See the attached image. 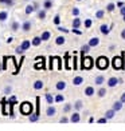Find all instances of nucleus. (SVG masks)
<instances>
[{
    "label": "nucleus",
    "instance_id": "nucleus-11",
    "mask_svg": "<svg viewBox=\"0 0 125 131\" xmlns=\"http://www.w3.org/2000/svg\"><path fill=\"white\" fill-rule=\"evenodd\" d=\"M79 119H81L79 114H78V112H74V114L71 115V118H70V121L73 122V123H78V122H79Z\"/></svg>",
    "mask_w": 125,
    "mask_h": 131
},
{
    "label": "nucleus",
    "instance_id": "nucleus-22",
    "mask_svg": "<svg viewBox=\"0 0 125 131\" xmlns=\"http://www.w3.org/2000/svg\"><path fill=\"white\" fill-rule=\"evenodd\" d=\"M46 100H47V103H49V104H52L55 99L52 98V95H51V94H46Z\"/></svg>",
    "mask_w": 125,
    "mask_h": 131
},
{
    "label": "nucleus",
    "instance_id": "nucleus-9",
    "mask_svg": "<svg viewBox=\"0 0 125 131\" xmlns=\"http://www.w3.org/2000/svg\"><path fill=\"white\" fill-rule=\"evenodd\" d=\"M35 9H37V4H34V5H27V7H26V15H31Z\"/></svg>",
    "mask_w": 125,
    "mask_h": 131
},
{
    "label": "nucleus",
    "instance_id": "nucleus-55",
    "mask_svg": "<svg viewBox=\"0 0 125 131\" xmlns=\"http://www.w3.org/2000/svg\"><path fill=\"white\" fill-rule=\"evenodd\" d=\"M7 2L8 0H0V3H5V4H7Z\"/></svg>",
    "mask_w": 125,
    "mask_h": 131
},
{
    "label": "nucleus",
    "instance_id": "nucleus-19",
    "mask_svg": "<svg viewBox=\"0 0 125 131\" xmlns=\"http://www.w3.org/2000/svg\"><path fill=\"white\" fill-rule=\"evenodd\" d=\"M100 29H101V32H102L104 35H108V34H109V31H110V29H109V27L106 26V24H102V26L100 27Z\"/></svg>",
    "mask_w": 125,
    "mask_h": 131
},
{
    "label": "nucleus",
    "instance_id": "nucleus-47",
    "mask_svg": "<svg viewBox=\"0 0 125 131\" xmlns=\"http://www.w3.org/2000/svg\"><path fill=\"white\" fill-rule=\"evenodd\" d=\"M15 51H16V53H22V52H23L22 47H16V50H15Z\"/></svg>",
    "mask_w": 125,
    "mask_h": 131
},
{
    "label": "nucleus",
    "instance_id": "nucleus-36",
    "mask_svg": "<svg viewBox=\"0 0 125 131\" xmlns=\"http://www.w3.org/2000/svg\"><path fill=\"white\" fill-rule=\"evenodd\" d=\"M38 17H39V19H44V17H46V12H44V11H39V12H38Z\"/></svg>",
    "mask_w": 125,
    "mask_h": 131
},
{
    "label": "nucleus",
    "instance_id": "nucleus-26",
    "mask_svg": "<svg viewBox=\"0 0 125 131\" xmlns=\"http://www.w3.org/2000/svg\"><path fill=\"white\" fill-rule=\"evenodd\" d=\"M105 116H106V119H112L113 116H114V110H109V111H106Z\"/></svg>",
    "mask_w": 125,
    "mask_h": 131
},
{
    "label": "nucleus",
    "instance_id": "nucleus-14",
    "mask_svg": "<svg viewBox=\"0 0 125 131\" xmlns=\"http://www.w3.org/2000/svg\"><path fill=\"white\" fill-rule=\"evenodd\" d=\"M93 94H94V88L92 86H89V87L85 88V95H86V96H92Z\"/></svg>",
    "mask_w": 125,
    "mask_h": 131
},
{
    "label": "nucleus",
    "instance_id": "nucleus-30",
    "mask_svg": "<svg viewBox=\"0 0 125 131\" xmlns=\"http://www.w3.org/2000/svg\"><path fill=\"white\" fill-rule=\"evenodd\" d=\"M83 24H85V27H86V28H90V27H92V24H93V21H92V19H86Z\"/></svg>",
    "mask_w": 125,
    "mask_h": 131
},
{
    "label": "nucleus",
    "instance_id": "nucleus-4",
    "mask_svg": "<svg viewBox=\"0 0 125 131\" xmlns=\"http://www.w3.org/2000/svg\"><path fill=\"white\" fill-rule=\"evenodd\" d=\"M93 59L90 58V56H82V70H90L92 67H93Z\"/></svg>",
    "mask_w": 125,
    "mask_h": 131
},
{
    "label": "nucleus",
    "instance_id": "nucleus-46",
    "mask_svg": "<svg viewBox=\"0 0 125 131\" xmlns=\"http://www.w3.org/2000/svg\"><path fill=\"white\" fill-rule=\"evenodd\" d=\"M73 32H74V34H77V35H81V34H82L78 28H73Z\"/></svg>",
    "mask_w": 125,
    "mask_h": 131
},
{
    "label": "nucleus",
    "instance_id": "nucleus-5",
    "mask_svg": "<svg viewBox=\"0 0 125 131\" xmlns=\"http://www.w3.org/2000/svg\"><path fill=\"white\" fill-rule=\"evenodd\" d=\"M118 82H120V79H117V78H114V76H112V78H109V80H108V86H109V87H116Z\"/></svg>",
    "mask_w": 125,
    "mask_h": 131
},
{
    "label": "nucleus",
    "instance_id": "nucleus-18",
    "mask_svg": "<svg viewBox=\"0 0 125 131\" xmlns=\"http://www.w3.org/2000/svg\"><path fill=\"white\" fill-rule=\"evenodd\" d=\"M50 36H51V35H50V32H49V31L42 32V35H40V38H42V40H43V41L49 40V39H50Z\"/></svg>",
    "mask_w": 125,
    "mask_h": 131
},
{
    "label": "nucleus",
    "instance_id": "nucleus-32",
    "mask_svg": "<svg viewBox=\"0 0 125 131\" xmlns=\"http://www.w3.org/2000/svg\"><path fill=\"white\" fill-rule=\"evenodd\" d=\"M74 107H75V110H81L82 108V102H81V100H77Z\"/></svg>",
    "mask_w": 125,
    "mask_h": 131
},
{
    "label": "nucleus",
    "instance_id": "nucleus-48",
    "mask_svg": "<svg viewBox=\"0 0 125 131\" xmlns=\"http://www.w3.org/2000/svg\"><path fill=\"white\" fill-rule=\"evenodd\" d=\"M73 62H74V70H77V56L73 58Z\"/></svg>",
    "mask_w": 125,
    "mask_h": 131
},
{
    "label": "nucleus",
    "instance_id": "nucleus-12",
    "mask_svg": "<svg viewBox=\"0 0 125 131\" xmlns=\"http://www.w3.org/2000/svg\"><path fill=\"white\" fill-rule=\"evenodd\" d=\"M42 41H43V40H42V38H40V36H35V38L32 39V41H31V43H32V46L38 47V46H40V43H42Z\"/></svg>",
    "mask_w": 125,
    "mask_h": 131
},
{
    "label": "nucleus",
    "instance_id": "nucleus-1",
    "mask_svg": "<svg viewBox=\"0 0 125 131\" xmlns=\"http://www.w3.org/2000/svg\"><path fill=\"white\" fill-rule=\"evenodd\" d=\"M96 66H97V68H100V70H106L109 67V59L106 56H100V58H97V60H96Z\"/></svg>",
    "mask_w": 125,
    "mask_h": 131
},
{
    "label": "nucleus",
    "instance_id": "nucleus-57",
    "mask_svg": "<svg viewBox=\"0 0 125 131\" xmlns=\"http://www.w3.org/2000/svg\"><path fill=\"white\" fill-rule=\"evenodd\" d=\"M77 2H81V0H77Z\"/></svg>",
    "mask_w": 125,
    "mask_h": 131
},
{
    "label": "nucleus",
    "instance_id": "nucleus-7",
    "mask_svg": "<svg viewBox=\"0 0 125 131\" xmlns=\"http://www.w3.org/2000/svg\"><path fill=\"white\" fill-rule=\"evenodd\" d=\"M31 41H30V40H23V43L20 44V47H22V50L23 51H27L28 48H30V47H31Z\"/></svg>",
    "mask_w": 125,
    "mask_h": 131
},
{
    "label": "nucleus",
    "instance_id": "nucleus-15",
    "mask_svg": "<svg viewBox=\"0 0 125 131\" xmlns=\"http://www.w3.org/2000/svg\"><path fill=\"white\" fill-rule=\"evenodd\" d=\"M22 29L24 32L30 31V29H31V23H30V21H24V23H23V26H22Z\"/></svg>",
    "mask_w": 125,
    "mask_h": 131
},
{
    "label": "nucleus",
    "instance_id": "nucleus-24",
    "mask_svg": "<svg viewBox=\"0 0 125 131\" xmlns=\"http://www.w3.org/2000/svg\"><path fill=\"white\" fill-rule=\"evenodd\" d=\"M55 43H57L58 46H62V44H65V38H63V36H58V38L55 39Z\"/></svg>",
    "mask_w": 125,
    "mask_h": 131
},
{
    "label": "nucleus",
    "instance_id": "nucleus-44",
    "mask_svg": "<svg viewBox=\"0 0 125 131\" xmlns=\"http://www.w3.org/2000/svg\"><path fill=\"white\" fill-rule=\"evenodd\" d=\"M106 121H108V119H106V116H105V118H100V119H98V123H105Z\"/></svg>",
    "mask_w": 125,
    "mask_h": 131
},
{
    "label": "nucleus",
    "instance_id": "nucleus-54",
    "mask_svg": "<svg viewBox=\"0 0 125 131\" xmlns=\"http://www.w3.org/2000/svg\"><path fill=\"white\" fill-rule=\"evenodd\" d=\"M12 41H14V38H8L7 39V43H12Z\"/></svg>",
    "mask_w": 125,
    "mask_h": 131
},
{
    "label": "nucleus",
    "instance_id": "nucleus-3",
    "mask_svg": "<svg viewBox=\"0 0 125 131\" xmlns=\"http://www.w3.org/2000/svg\"><path fill=\"white\" fill-rule=\"evenodd\" d=\"M113 68L114 70H124V55L121 56H114L113 58Z\"/></svg>",
    "mask_w": 125,
    "mask_h": 131
},
{
    "label": "nucleus",
    "instance_id": "nucleus-49",
    "mask_svg": "<svg viewBox=\"0 0 125 131\" xmlns=\"http://www.w3.org/2000/svg\"><path fill=\"white\" fill-rule=\"evenodd\" d=\"M4 92H5V94L8 95V94L11 92V87H5V90H4Z\"/></svg>",
    "mask_w": 125,
    "mask_h": 131
},
{
    "label": "nucleus",
    "instance_id": "nucleus-50",
    "mask_svg": "<svg viewBox=\"0 0 125 131\" xmlns=\"http://www.w3.org/2000/svg\"><path fill=\"white\" fill-rule=\"evenodd\" d=\"M120 100H121L122 103H125V92H124V94L121 95V99H120Z\"/></svg>",
    "mask_w": 125,
    "mask_h": 131
},
{
    "label": "nucleus",
    "instance_id": "nucleus-40",
    "mask_svg": "<svg viewBox=\"0 0 125 131\" xmlns=\"http://www.w3.org/2000/svg\"><path fill=\"white\" fill-rule=\"evenodd\" d=\"M71 12H73L74 16H78V15H79V9H78V8H73V11H71Z\"/></svg>",
    "mask_w": 125,
    "mask_h": 131
},
{
    "label": "nucleus",
    "instance_id": "nucleus-33",
    "mask_svg": "<svg viewBox=\"0 0 125 131\" xmlns=\"http://www.w3.org/2000/svg\"><path fill=\"white\" fill-rule=\"evenodd\" d=\"M38 119H39V115L34 114V115H31V116H30V122H37Z\"/></svg>",
    "mask_w": 125,
    "mask_h": 131
},
{
    "label": "nucleus",
    "instance_id": "nucleus-56",
    "mask_svg": "<svg viewBox=\"0 0 125 131\" xmlns=\"http://www.w3.org/2000/svg\"><path fill=\"white\" fill-rule=\"evenodd\" d=\"M124 21H125V15H124Z\"/></svg>",
    "mask_w": 125,
    "mask_h": 131
},
{
    "label": "nucleus",
    "instance_id": "nucleus-21",
    "mask_svg": "<svg viewBox=\"0 0 125 131\" xmlns=\"http://www.w3.org/2000/svg\"><path fill=\"white\" fill-rule=\"evenodd\" d=\"M8 17V12L7 11H0V21H4Z\"/></svg>",
    "mask_w": 125,
    "mask_h": 131
},
{
    "label": "nucleus",
    "instance_id": "nucleus-28",
    "mask_svg": "<svg viewBox=\"0 0 125 131\" xmlns=\"http://www.w3.org/2000/svg\"><path fill=\"white\" fill-rule=\"evenodd\" d=\"M63 99H65V98H63V95L58 94L57 96H55V102H57V103H61V102H63Z\"/></svg>",
    "mask_w": 125,
    "mask_h": 131
},
{
    "label": "nucleus",
    "instance_id": "nucleus-31",
    "mask_svg": "<svg viewBox=\"0 0 125 131\" xmlns=\"http://www.w3.org/2000/svg\"><path fill=\"white\" fill-rule=\"evenodd\" d=\"M43 7H44L46 9H49V8H51V7H52V3L50 2V0H46V2H44V5H43Z\"/></svg>",
    "mask_w": 125,
    "mask_h": 131
},
{
    "label": "nucleus",
    "instance_id": "nucleus-8",
    "mask_svg": "<svg viewBox=\"0 0 125 131\" xmlns=\"http://www.w3.org/2000/svg\"><path fill=\"white\" fill-rule=\"evenodd\" d=\"M55 88H57L58 91H62V90H65V88H66V82H63V80L58 82L57 84H55Z\"/></svg>",
    "mask_w": 125,
    "mask_h": 131
},
{
    "label": "nucleus",
    "instance_id": "nucleus-6",
    "mask_svg": "<svg viewBox=\"0 0 125 131\" xmlns=\"http://www.w3.org/2000/svg\"><path fill=\"white\" fill-rule=\"evenodd\" d=\"M46 114H47V116H54V115L57 114V110H55V107L49 106V107H47V110H46Z\"/></svg>",
    "mask_w": 125,
    "mask_h": 131
},
{
    "label": "nucleus",
    "instance_id": "nucleus-34",
    "mask_svg": "<svg viewBox=\"0 0 125 131\" xmlns=\"http://www.w3.org/2000/svg\"><path fill=\"white\" fill-rule=\"evenodd\" d=\"M96 17H97V19H102V17H104V11H97V12H96Z\"/></svg>",
    "mask_w": 125,
    "mask_h": 131
},
{
    "label": "nucleus",
    "instance_id": "nucleus-43",
    "mask_svg": "<svg viewBox=\"0 0 125 131\" xmlns=\"http://www.w3.org/2000/svg\"><path fill=\"white\" fill-rule=\"evenodd\" d=\"M58 31H61V32H65V34H67V32H69V29L63 28V27H58Z\"/></svg>",
    "mask_w": 125,
    "mask_h": 131
},
{
    "label": "nucleus",
    "instance_id": "nucleus-51",
    "mask_svg": "<svg viewBox=\"0 0 125 131\" xmlns=\"http://www.w3.org/2000/svg\"><path fill=\"white\" fill-rule=\"evenodd\" d=\"M122 5H124V3H122V0H120V2H118V3H117V7H120V8H121V7H122Z\"/></svg>",
    "mask_w": 125,
    "mask_h": 131
},
{
    "label": "nucleus",
    "instance_id": "nucleus-35",
    "mask_svg": "<svg viewBox=\"0 0 125 131\" xmlns=\"http://www.w3.org/2000/svg\"><path fill=\"white\" fill-rule=\"evenodd\" d=\"M19 23H17V21H14L12 23V31H17V29H19Z\"/></svg>",
    "mask_w": 125,
    "mask_h": 131
},
{
    "label": "nucleus",
    "instance_id": "nucleus-20",
    "mask_svg": "<svg viewBox=\"0 0 125 131\" xmlns=\"http://www.w3.org/2000/svg\"><path fill=\"white\" fill-rule=\"evenodd\" d=\"M122 108V102H121V100H120V102H116L114 104H113V110H114V111H120Z\"/></svg>",
    "mask_w": 125,
    "mask_h": 131
},
{
    "label": "nucleus",
    "instance_id": "nucleus-39",
    "mask_svg": "<svg viewBox=\"0 0 125 131\" xmlns=\"http://www.w3.org/2000/svg\"><path fill=\"white\" fill-rule=\"evenodd\" d=\"M65 60H66V62H65V64H66V68L70 70V67H69V53H66V55H65Z\"/></svg>",
    "mask_w": 125,
    "mask_h": 131
},
{
    "label": "nucleus",
    "instance_id": "nucleus-23",
    "mask_svg": "<svg viewBox=\"0 0 125 131\" xmlns=\"http://www.w3.org/2000/svg\"><path fill=\"white\" fill-rule=\"evenodd\" d=\"M81 26V20L78 19V17H75V19L73 20V28H79Z\"/></svg>",
    "mask_w": 125,
    "mask_h": 131
},
{
    "label": "nucleus",
    "instance_id": "nucleus-17",
    "mask_svg": "<svg viewBox=\"0 0 125 131\" xmlns=\"http://www.w3.org/2000/svg\"><path fill=\"white\" fill-rule=\"evenodd\" d=\"M34 88H35V90H42V88H43V82H42V80H37L34 83Z\"/></svg>",
    "mask_w": 125,
    "mask_h": 131
},
{
    "label": "nucleus",
    "instance_id": "nucleus-37",
    "mask_svg": "<svg viewBox=\"0 0 125 131\" xmlns=\"http://www.w3.org/2000/svg\"><path fill=\"white\" fill-rule=\"evenodd\" d=\"M105 94H106V90H105V88H101V90L98 91V96L102 98V96H105Z\"/></svg>",
    "mask_w": 125,
    "mask_h": 131
},
{
    "label": "nucleus",
    "instance_id": "nucleus-52",
    "mask_svg": "<svg viewBox=\"0 0 125 131\" xmlns=\"http://www.w3.org/2000/svg\"><path fill=\"white\" fill-rule=\"evenodd\" d=\"M121 15L122 16L125 15V5H122V7H121Z\"/></svg>",
    "mask_w": 125,
    "mask_h": 131
},
{
    "label": "nucleus",
    "instance_id": "nucleus-53",
    "mask_svg": "<svg viewBox=\"0 0 125 131\" xmlns=\"http://www.w3.org/2000/svg\"><path fill=\"white\" fill-rule=\"evenodd\" d=\"M121 38H122V39H125V28L122 29V32H121Z\"/></svg>",
    "mask_w": 125,
    "mask_h": 131
},
{
    "label": "nucleus",
    "instance_id": "nucleus-16",
    "mask_svg": "<svg viewBox=\"0 0 125 131\" xmlns=\"http://www.w3.org/2000/svg\"><path fill=\"white\" fill-rule=\"evenodd\" d=\"M89 50H90V46H89V43H87V44H85V46H82V48H81V53H82V56H85V53H87V52H89Z\"/></svg>",
    "mask_w": 125,
    "mask_h": 131
},
{
    "label": "nucleus",
    "instance_id": "nucleus-2",
    "mask_svg": "<svg viewBox=\"0 0 125 131\" xmlns=\"http://www.w3.org/2000/svg\"><path fill=\"white\" fill-rule=\"evenodd\" d=\"M32 110H34V107L30 102H23L20 104V114H23V115H31Z\"/></svg>",
    "mask_w": 125,
    "mask_h": 131
},
{
    "label": "nucleus",
    "instance_id": "nucleus-27",
    "mask_svg": "<svg viewBox=\"0 0 125 131\" xmlns=\"http://www.w3.org/2000/svg\"><path fill=\"white\" fill-rule=\"evenodd\" d=\"M40 104V98L39 96H37V112H35V114H37V115H40V111H39V106Z\"/></svg>",
    "mask_w": 125,
    "mask_h": 131
},
{
    "label": "nucleus",
    "instance_id": "nucleus-29",
    "mask_svg": "<svg viewBox=\"0 0 125 131\" xmlns=\"http://www.w3.org/2000/svg\"><path fill=\"white\" fill-rule=\"evenodd\" d=\"M35 68H37V70L44 68V60H43V62H39V63H35Z\"/></svg>",
    "mask_w": 125,
    "mask_h": 131
},
{
    "label": "nucleus",
    "instance_id": "nucleus-13",
    "mask_svg": "<svg viewBox=\"0 0 125 131\" xmlns=\"http://www.w3.org/2000/svg\"><path fill=\"white\" fill-rule=\"evenodd\" d=\"M82 82H83L82 76H75V78L73 79V84L74 86H79V84H82Z\"/></svg>",
    "mask_w": 125,
    "mask_h": 131
},
{
    "label": "nucleus",
    "instance_id": "nucleus-41",
    "mask_svg": "<svg viewBox=\"0 0 125 131\" xmlns=\"http://www.w3.org/2000/svg\"><path fill=\"white\" fill-rule=\"evenodd\" d=\"M70 110H71V104H66V106L63 107V111H65V112H67V111H70Z\"/></svg>",
    "mask_w": 125,
    "mask_h": 131
},
{
    "label": "nucleus",
    "instance_id": "nucleus-10",
    "mask_svg": "<svg viewBox=\"0 0 125 131\" xmlns=\"http://www.w3.org/2000/svg\"><path fill=\"white\" fill-rule=\"evenodd\" d=\"M100 44V39L98 38H92L90 40H89V46L90 47H97Z\"/></svg>",
    "mask_w": 125,
    "mask_h": 131
},
{
    "label": "nucleus",
    "instance_id": "nucleus-38",
    "mask_svg": "<svg viewBox=\"0 0 125 131\" xmlns=\"http://www.w3.org/2000/svg\"><path fill=\"white\" fill-rule=\"evenodd\" d=\"M114 7H116V5H114V4H113V3H110V4H108V7H106V9H108V11H109V12H112V11H113V9H114Z\"/></svg>",
    "mask_w": 125,
    "mask_h": 131
},
{
    "label": "nucleus",
    "instance_id": "nucleus-45",
    "mask_svg": "<svg viewBox=\"0 0 125 131\" xmlns=\"http://www.w3.org/2000/svg\"><path fill=\"white\" fill-rule=\"evenodd\" d=\"M69 122V119L66 118V116H63V118H61V123H67Z\"/></svg>",
    "mask_w": 125,
    "mask_h": 131
},
{
    "label": "nucleus",
    "instance_id": "nucleus-25",
    "mask_svg": "<svg viewBox=\"0 0 125 131\" xmlns=\"http://www.w3.org/2000/svg\"><path fill=\"white\" fill-rule=\"evenodd\" d=\"M104 76L102 75H100V76H97V78H96V84H98V86H101V84H102V83H104Z\"/></svg>",
    "mask_w": 125,
    "mask_h": 131
},
{
    "label": "nucleus",
    "instance_id": "nucleus-42",
    "mask_svg": "<svg viewBox=\"0 0 125 131\" xmlns=\"http://www.w3.org/2000/svg\"><path fill=\"white\" fill-rule=\"evenodd\" d=\"M59 23H61V19H59V16L57 15V16L54 17V24H57V26H58V24H59Z\"/></svg>",
    "mask_w": 125,
    "mask_h": 131
}]
</instances>
